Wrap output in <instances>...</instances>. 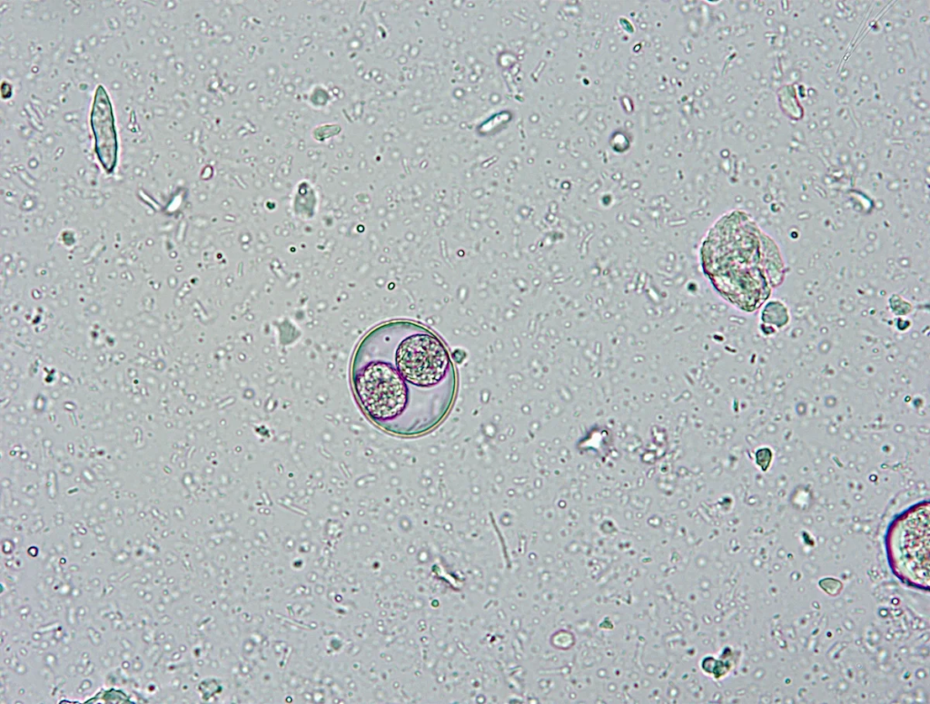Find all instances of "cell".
Returning a JSON list of instances; mask_svg holds the SVG:
<instances>
[{"mask_svg":"<svg viewBox=\"0 0 930 704\" xmlns=\"http://www.w3.org/2000/svg\"><path fill=\"white\" fill-rule=\"evenodd\" d=\"M351 380L366 416L384 431L405 436L437 426L449 413L457 385L446 345L410 321L371 331L355 351Z\"/></svg>","mask_w":930,"mask_h":704,"instance_id":"6da1fadb","label":"cell"},{"mask_svg":"<svg viewBox=\"0 0 930 704\" xmlns=\"http://www.w3.org/2000/svg\"><path fill=\"white\" fill-rule=\"evenodd\" d=\"M698 261L717 296L745 313L761 308L786 276L777 242L742 210L725 212L708 228Z\"/></svg>","mask_w":930,"mask_h":704,"instance_id":"7a4b0ae2","label":"cell"},{"mask_svg":"<svg viewBox=\"0 0 930 704\" xmlns=\"http://www.w3.org/2000/svg\"><path fill=\"white\" fill-rule=\"evenodd\" d=\"M929 502L911 505L896 515L885 534L889 566L904 584L929 591Z\"/></svg>","mask_w":930,"mask_h":704,"instance_id":"3957f363","label":"cell"},{"mask_svg":"<svg viewBox=\"0 0 930 704\" xmlns=\"http://www.w3.org/2000/svg\"><path fill=\"white\" fill-rule=\"evenodd\" d=\"M90 124L98 161L104 171L111 173L117 163L118 142L112 103L102 84L97 86L94 93Z\"/></svg>","mask_w":930,"mask_h":704,"instance_id":"277c9868","label":"cell"}]
</instances>
